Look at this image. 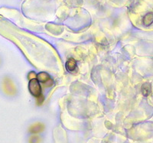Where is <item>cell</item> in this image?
I'll list each match as a JSON object with an SVG mask.
<instances>
[{
    "label": "cell",
    "mask_w": 153,
    "mask_h": 143,
    "mask_svg": "<svg viewBox=\"0 0 153 143\" xmlns=\"http://www.w3.org/2000/svg\"><path fill=\"white\" fill-rule=\"evenodd\" d=\"M1 89L5 95L13 96L17 93V88L13 80L9 77H5L1 81Z\"/></svg>",
    "instance_id": "obj_1"
},
{
    "label": "cell",
    "mask_w": 153,
    "mask_h": 143,
    "mask_svg": "<svg viewBox=\"0 0 153 143\" xmlns=\"http://www.w3.org/2000/svg\"><path fill=\"white\" fill-rule=\"evenodd\" d=\"M28 90L31 95L35 97L41 96L42 94V87H41L40 82L37 79H32L29 80L28 83Z\"/></svg>",
    "instance_id": "obj_2"
},
{
    "label": "cell",
    "mask_w": 153,
    "mask_h": 143,
    "mask_svg": "<svg viewBox=\"0 0 153 143\" xmlns=\"http://www.w3.org/2000/svg\"><path fill=\"white\" fill-rule=\"evenodd\" d=\"M45 130V125L43 122H37L31 124L28 127V131L31 135H39Z\"/></svg>",
    "instance_id": "obj_3"
},
{
    "label": "cell",
    "mask_w": 153,
    "mask_h": 143,
    "mask_svg": "<svg viewBox=\"0 0 153 143\" xmlns=\"http://www.w3.org/2000/svg\"><path fill=\"white\" fill-rule=\"evenodd\" d=\"M51 77L48 73L46 72H40L39 73L37 74V80L41 83V84H46L48 81L51 80Z\"/></svg>",
    "instance_id": "obj_4"
},
{
    "label": "cell",
    "mask_w": 153,
    "mask_h": 143,
    "mask_svg": "<svg viewBox=\"0 0 153 143\" xmlns=\"http://www.w3.org/2000/svg\"><path fill=\"white\" fill-rule=\"evenodd\" d=\"M141 92L144 96H149L152 93V85L149 83H145L142 85Z\"/></svg>",
    "instance_id": "obj_5"
},
{
    "label": "cell",
    "mask_w": 153,
    "mask_h": 143,
    "mask_svg": "<svg viewBox=\"0 0 153 143\" xmlns=\"http://www.w3.org/2000/svg\"><path fill=\"white\" fill-rule=\"evenodd\" d=\"M66 69L68 71L72 72L76 70V61L74 58H70L68 61L66 62Z\"/></svg>",
    "instance_id": "obj_6"
},
{
    "label": "cell",
    "mask_w": 153,
    "mask_h": 143,
    "mask_svg": "<svg viewBox=\"0 0 153 143\" xmlns=\"http://www.w3.org/2000/svg\"><path fill=\"white\" fill-rule=\"evenodd\" d=\"M153 23V13L149 12L143 18V24L145 26L149 27Z\"/></svg>",
    "instance_id": "obj_7"
},
{
    "label": "cell",
    "mask_w": 153,
    "mask_h": 143,
    "mask_svg": "<svg viewBox=\"0 0 153 143\" xmlns=\"http://www.w3.org/2000/svg\"><path fill=\"white\" fill-rule=\"evenodd\" d=\"M28 143H42V138L39 135H31L28 139Z\"/></svg>",
    "instance_id": "obj_8"
},
{
    "label": "cell",
    "mask_w": 153,
    "mask_h": 143,
    "mask_svg": "<svg viewBox=\"0 0 153 143\" xmlns=\"http://www.w3.org/2000/svg\"><path fill=\"white\" fill-rule=\"evenodd\" d=\"M44 100H45V97H44V96L42 94L41 95V96L36 97V101H37V104H38V106H41V105L43 103Z\"/></svg>",
    "instance_id": "obj_9"
},
{
    "label": "cell",
    "mask_w": 153,
    "mask_h": 143,
    "mask_svg": "<svg viewBox=\"0 0 153 143\" xmlns=\"http://www.w3.org/2000/svg\"><path fill=\"white\" fill-rule=\"evenodd\" d=\"M28 78L30 80H32V79H37V74L34 71H31L28 74Z\"/></svg>",
    "instance_id": "obj_10"
},
{
    "label": "cell",
    "mask_w": 153,
    "mask_h": 143,
    "mask_svg": "<svg viewBox=\"0 0 153 143\" xmlns=\"http://www.w3.org/2000/svg\"><path fill=\"white\" fill-rule=\"evenodd\" d=\"M54 85V80H52V79H51L49 81H48L46 84H44V86L45 87H52V86Z\"/></svg>",
    "instance_id": "obj_11"
},
{
    "label": "cell",
    "mask_w": 153,
    "mask_h": 143,
    "mask_svg": "<svg viewBox=\"0 0 153 143\" xmlns=\"http://www.w3.org/2000/svg\"><path fill=\"white\" fill-rule=\"evenodd\" d=\"M0 64H1V59H0Z\"/></svg>",
    "instance_id": "obj_12"
}]
</instances>
